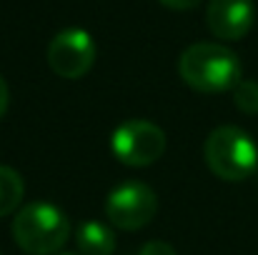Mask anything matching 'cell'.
<instances>
[{"label": "cell", "mask_w": 258, "mask_h": 255, "mask_svg": "<svg viewBox=\"0 0 258 255\" xmlns=\"http://www.w3.org/2000/svg\"><path fill=\"white\" fill-rule=\"evenodd\" d=\"M243 68L238 55L221 43H196L178 58V75L198 93H226L241 83Z\"/></svg>", "instance_id": "6da1fadb"}, {"label": "cell", "mask_w": 258, "mask_h": 255, "mask_svg": "<svg viewBox=\"0 0 258 255\" xmlns=\"http://www.w3.org/2000/svg\"><path fill=\"white\" fill-rule=\"evenodd\" d=\"M68 238L71 220L55 203H25L13 218V240L28 255H58Z\"/></svg>", "instance_id": "7a4b0ae2"}, {"label": "cell", "mask_w": 258, "mask_h": 255, "mask_svg": "<svg viewBox=\"0 0 258 255\" xmlns=\"http://www.w3.org/2000/svg\"><path fill=\"white\" fill-rule=\"evenodd\" d=\"M203 158L216 178L228 183H241L258 168V148L253 138L236 125L216 128L206 138Z\"/></svg>", "instance_id": "3957f363"}, {"label": "cell", "mask_w": 258, "mask_h": 255, "mask_svg": "<svg viewBox=\"0 0 258 255\" xmlns=\"http://www.w3.org/2000/svg\"><path fill=\"white\" fill-rule=\"evenodd\" d=\"M113 155L128 168H146L163 158L166 133L151 120H125L110 138Z\"/></svg>", "instance_id": "277c9868"}, {"label": "cell", "mask_w": 258, "mask_h": 255, "mask_svg": "<svg viewBox=\"0 0 258 255\" xmlns=\"http://www.w3.org/2000/svg\"><path fill=\"white\" fill-rule=\"evenodd\" d=\"M158 213V198L153 188L138 180H128L110 190L105 200V218L120 230H141Z\"/></svg>", "instance_id": "5b68a950"}, {"label": "cell", "mask_w": 258, "mask_h": 255, "mask_svg": "<svg viewBox=\"0 0 258 255\" xmlns=\"http://www.w3.org/2000/svg\"><path fill=\"white\" fill-rule=\"evenodd\" d=\"M95 43L81 28L60 30L48 45V65L58 78L78 80L95 63Z\"/></svg>", "instance_id": "8992f818"}, {"label": "cell", "mask_w": 258, "mask_h": 255, "mask_svg": "<svg viewBox=\"0 0 258 255\" xmlns=\"http://www.w3.org/2000/svg\"><path fill=\"white\" fill-rule=\"evenodd\" d=\"M256 23L253 0H211L206 8V25L221 40H241Z\"/></svg>", "instance_id": "52a82bcc"}, {"label": "cell", "mask_w": 258, "mask_h": 255, "mask_svg": "<svg viewBox=\"0 0 258 255\" xmlns=\"http://www.w3.org/2000/svg\"><path fill=\"white\" fill-rule=\"evenodd\" d=\"M76 245L83 255H113L115 233L98 220H86L76 228Z\"/></svg>", "instance_id": "ba28073f"}, {"label": "cell", "mask_w": 258, "mask_h": 255, "mask_svg": "<svg viewBox=\"0 0 258 255\" xmlns=\"http://www.w3.org/2000/svg\"><path fill=\"white\" fill-rule=\"evenodd\" d=\"M25 195V183L20 173L10 165H0V218L10 215Z\"/></svg>", "instance_id": "9c48e42d"}, {"label": "cell", "mask_w": 258, "mask_h": 255, "mask_svg": "<svg viewBox=\"0 0 258 255\" xmlns=\"http://www.w3.org/2000/svg\"><path fill=\"white\" fill-rule=\"evenodd\" d=\"M233 103L241 113L258 115V83L256 80H241L233 88Z\"/></svg>", "instance_id": "30bf717a"}, {"label": "cell", "mask_w": 258, "mask_h": 255, "mask_svg": "<svg viewBox=\"0 0 258 255\" xmlns=\"http://www.w3.org/2000/svg\"><path fill=\"white\" fill-rule=\"evenodd\" d=\"M138 255H178V253H175V248L171 243H166V240H151V243H146L141 248Z\"/></svg>", "instance_id": "8fae6325"}, {"label": "cell", "mask_w": 258, "mask_h": 255, "mask_svg": "<svg viewBox=\"0 0 258 255\" xmlns=\"http://www.w3.org/2000/svg\"><path fill=\"white\" fill-rule=\"evenodd\" d=\"M158 3H163V5L171 8V10H190V8L201 5L203 0H158Z\"/></svg>", "instance_id": "7c38bea8"}, {"label": "cell", "mask_w": 258, "mask_h": 255, "mask_svg": "<svg viewBox=\"0 0 258 255\" xmlns=\"http://www.w3.org/2000/svg\"><path fill=\"white\" fill-rule=\"evenodd\" d=\"M8 103H10V93H8V83L0 78V118L5 115L8 110Z\"/></svg>", "instance_id": "4fadbf2b"}, {"label": "cell", "mask_w": 258, "mask_h": 255, "mask_svg": "<svg viewBox=\"0 0 258 255\" xmlns=\"http://www.w3.org/2000/svg\"><path fill=\"white\" fill-rule=\"evenodd\" d=\"M58 255H76V253H58Z\"/></svg>", "instance_id": "5bb4252c"}]
</instances>
